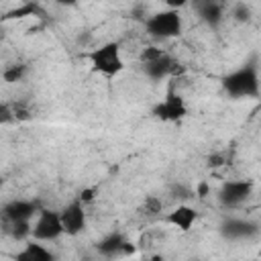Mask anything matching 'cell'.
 <instances>
[{
  "instance_id": "obj_13",
  "label": "cell",
  "mask_w": 261,
  "mask_h": 261,
  "mask_svg": "<svg viewBox=\"0 0 261 261\" xmlns=\"http://www.w3.org/2000/svg\"><path fill=\"white\" fill-rule=\"evenodd\" d=\"M96 249H98V253L104 255V257H114V255L126 251V249H128V243H126V239H124L120 232H110V234H106V237L96 245Z\"/></svg>"
},
{
  "instance_id": "obj_14",
  "label": "cell",
  "mask_w": 261,
  "mask_h": 261,
  "mask_svg": "<svg viewBox=\"0 0 261 261\" xmlns=\"http://www.w3.org/2000/svg\"><path fill=\"white\" fill-rule=\"evenodd\" d=\"M16 259H20V261H51L53 253L41 241H33V243H27L20 253H16Z\"/></svg>"
},
{
  "instance_id": "obj_10",
  "label": "cell",
  "mask_w": 261,
  "mask_h": 261,
  "mask_svg": "<svg viewBox=\"0 0 261 261\" xmlns=\"http://www.w3.org/2000/svg\"><path fill=\"white\" fill-rule=\"evenodd\" d=\"M257 232H259L257 224L251 220H243V218H226L220 224V234L226 241H249L257 237Z\"/></svg>"
},
{
  "instance_id": "obj_11",
  "label": "cell",
  "mask_w": 261,
  "mask_h": 261,
  "mask_svg": "<svg viewBox=\"0 0 261 261\" xmlns=\"http://www.w3.org/2000/svg\"><path fill=\"white\" fill-rule=\"evenodd\" d=\"M196 220H198V212H196L192 206H188V204H179L177 208H173V210L165 216V222H169L171 226H175V228L181 230V232H188V230L194 226Z\"/></svg>"
},
{
  "instance_id": "obj_3",
  "label": "cell",
  "mask_w": 261,
  "mask_h": 261,
  "mask_svg": "<svg viewBox=\"0 0 261 261\" xmlns=\"http://www.w3.org/2000/svg\"><path fill=\"white\" fill-rule=\"evenodd\" d=\"M181 27H184L181 14H179V10H173V8L159 10V12L151 14L145 20L147 35L153 37V39H157V41H167V39L179 37Z\"/></svg>"
},
{
  "instance_id": "obj_2",
  "label": "cell",
  "mask_w": 261,
  "mask_h": 261,
  "mask_svg": "<svg viewBox=\"0 0 261 261\" xmlns=\"http://www.w3.org/2000/svg\"><path fill=\"white\" fill-rule=\"evenodd\" d=\"M90 65L96 73L104 75V77H114L124 69V61H122V53H120V45L116 41H108L96 49L90 51L88 55Z\"/></svg>"
},
{
  "instance_id": "obj_17",
  "label": "cell",
  "mask_w": 261,
  "mask_h": 261,
  "mask_svg": "<svg viewBox=\"0 0 261 261\" xmlns=\"http://www.w3.org/2000/svg\"><path fill=\"white\" fill-rule=\"evenodd\" d=\"M16 116H14V108L12 104H0V124L4 122H14Z\"/></svg>"
},
{
  "instance_id": "obj_1",
  "label": "cell",
  "mask_w": 261,
  "mask_h": 261,
  "mask_svg": "<svg viewBox=\"0 0 261 261\" xmlns=\"http://www.w3.org/2000/svg\"><path fill=\"white\" fill-rule=\"evenodd\" d=\"M222 88L230 98H257L259 96V67L247 63L222 77Z\"/></svg>"
},
{
  "instance_id": "obj_15",
  "label": "cell",
  "mask_w": 261,
  "mask_h": 261,
  "mask_svg": "<svg viewBox=\"0 0 261 261\" xmlns=\"http://www.w3.org/2000/svg\"><path fill=\"white\" fill-rule=\"evenodd\" d=\"M24 75H27V65H24V63H12V65H8V67L2 71V77H4V82H8V84L20 82Z\"/></svg>"
},
{
  "instance_id": "obj_18",
  "label": "cell",
  "mask_w": 261,
  "mask_h": 261,
  "mask_svg": "<svg viewBox=\"0 0 261 261\" xmlns=\"http://www.w3.org/2000/svg\"><path fill=\"white\" fill-rule=\"evenodd\" d=\"M165 4V8H173V10H181L190 0H161Z\"/></svg>"
},
{
  "instance_id": "obj_12",
  "label": "cell",
  "mask_w": 261,
  "mask_h": 261,
  "mask_svg": "<svg viewBox=\"0 0 261 261\" xmlns=\"http://www.w3.org/2000/svg\"><path fill=\"white\" fill-rule=\"evenodd\" d=\"M196 10H198L200 20L204 24H208L210 29H216L222 22L224 10H222V4L220 2H214V0H198L196 2Z\"/></svg>"
},
{
  "instance_id": "obj_6",
  "label": "cell",
  "mask_w": 261,
  "mask_h": 261,
  "mask_svg": "<svg viewBox=\"0 0 261 261\" xmlns=\"http://www.w3.org/2000/svg\"><path fill=\"white\" fill-rule=\"evenodd\" d=\"M253 194V181L249 179H232V181H224L220 192H218V200L224 208H239L243 206Z\"/></svg>"
},
{
  "instance_id": "obj_5",
  "label": "cell",
  "mask_w": 261,
  "mask_h": 261,
  "mask_svg": "<svg viewBox=\"0 0 261 261\" xmlns=\"http://www.w3.org/2000/svg\"><path fill=\"white\" fill-rule=\"evenodd\" d=\"M61 234H63V224L59 212L49 208H39L37 216L31 222V237L41 243H51L57 241Z\"/></svg>"
},
{
  "instance_id": "obj_19",
  "label": "cell",
  "mask_w": 261,
  "mask_h": 261,
  "mask_svg": "<svg viewBox=\"0 0 261 261\" xmlns=\"http://www.w3.org/2000/svg\"><path fill=\"white\" fill-rule=\"evenodd\" d=\"M53 2L59 4V6H65V8H71V6L77 4V0H53Z\"/></svg>"
},
{
  "instance_id": "obj_8",
  "label": "cell",
  "mask_w": 261,
  "mask_h": 261,
  "mask_svg": "<svg viewBox=\"0 0 261 261\" xmlns=\"http://www.w3.org/2000/svg\"><path fill=\"white\" fill-rule=\"evenodd\" d=\"M39 202L35 200H10L8 204L2 206V220L4 224L8 222H33V218L39 212Z\"/></svg>"
},
{
  "instance_id": "obj_16",
  "label": "cell",
  "mask_w": 261,
  "mask_h": 261,
  "mask_svg": "<svg viewBox=\"0 0 261 261\" xmlns=\"http://www.w3.org/2000/svg\"><path fill=\"white\" fill-rule=\"evenodd\" d=\"M232 18H234L237 22H247V20L251 18V8H249L245 2L234 4V8H232Z\"/></svg>"
},
{
  "instance_id": "obj_7",
  "label": "cell",
  "mask_w": 261,
  "mask_h": 261,
  "mask_svg": "<svg viewBox=\"0 0 261 261\" xmlns=\"http://www.w3.org/2000/svg\"><path fill=\"white\" fill-rule=\"evenodd\" d=\"M59 218H61V224H63V234H69V237L80 234L86 228V222H88L84 202L80 198L71 200L69 204H65L59 210Z\"/></svg>"
},
{
  "instance_id": "obj_9",
  "label": "cell",
  "mask_w": 261,
  "mask_h": 261,
  "mask_svg": "<svg viewBox=\"0 0 261 261\" xmlns=\"http://www.w3.org/2000/svg\"><path fill=\"white\" fill-rule=\"evenodd\" d=\"M188 108H186V102L179 94L175 92H169L155 108H153V114L155 118L163 120V122H175V120H181L186 116Z\"/></svg>"
},
{
  "instance_id": "obj_4",
  "label": "cell",
  "mask_w": 261,
  "mask_h": 261,
  "mask_svg": "<svg viewBox=\"0 0 261 261\" xmlns=\"http://www.w3.org/2000/svg\"><path fill=\"white\" fill-rule=\"evenodd\" d=\"M141 65H143V73L153 82L167 80L175 71V59L157 47H147L141 53Z\"/></svg>"
},
{
  "instance_id": "obj_20",
  "label": "cell",
  "mask_w": 261,
  "mask_h": 261,
  "mask_svg": "<svg viewBox=\"0 0 261 261\" xmlns=\"http://www.w3.org/2000/svg\"><path fill=\"white\" fill-rule=\"evenodd\" d=\"M214 2H220V4H224V2H226V0H214Z\"/></svg>"
}]
</instances>
